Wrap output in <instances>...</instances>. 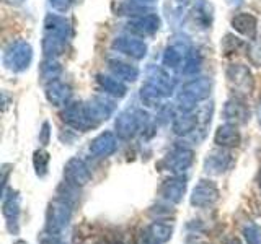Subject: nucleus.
Listing matches in <instances>:
<instances>
[{"label":"nucleus","instance_id":"ddd939ff","mask_svg":"<svg viewBox=\"0 0 261 244\" xmlns=\"http://www.w3.org/2000/svg\"><path fill=\"white\" fill-rule=\"evenodd\" d=\"M64 177H65V181H67L69 184L75 186V187H82V186H85L90 181L92 174H90V169L85 165L84 160L70 158L67 163H65Z\"/></svg>","mask_w":261,"mask_h":244},{"label":"nucleus","instance_id":"7c9ffc66","mask_svg":"<svg viewBox=\"0 0 261 244\" xmlns=\"http://www.w3.org/2000/svg\"><path fill=\"white\" fill-rule=\"evenodd\" d=\"M49 153L46 150H36L33 155V166L36 169V174L39 177H44L47 174V166H49Z\"/></svg>","mask_w":261,"mask_h":244},{"label":"nucleus","instance_id":"a19ab883","mask_svg":"<svg viewBox=\"0 0 261 244\" xmlns=\"http://www.w3.org/2000/svg\"><path fill=\"white\" fill-rule=\"evenodd\" d=\"M258 120H259V126H261V100L258 103Z\"/></svg>","mask_w":261,"mask_h":244},{"label":"nucleus","instance_id":"ea45409f","mask_svg":"<svg viewBox=\"0 0 261 244\" xmlns=\"http://www.w3.org/2000/svg\"><path fill=\"white\" fill-rule=\"evenodd\" d=\"M5 2L12 4V5H20V4H23V2H24V0H5Z\"/></svg>","mask_w":261,"mask_h":244},{"label":"nucleus","instance_id":"f704fd0d","mask_svg":"<svg viewBox=\"0 0 261 244\" xmlns=\"http://www.w3.org/2000/svg\"><path fill=\"white\" fill-rule=\"evenodd\" d=\"M73 2H75V0H49V5H51L54 10L64 13L73 5Z\"/></svg>","mask_w":261,"mask_h":244},{"label":"nucleus","instance_id":"c9c22d12","mask_svg":"<svg viewBox=\"0 0 261 244\" xmlns=\"http://www.w3.org/2000/svg\"><path fill=\"white\" fill-rule=\"evenodd\" d=\"M49 122H44L43 124V129H41V134H39V142L43 145H47L49 143Z\"/></svg>","mask_w":261,"mask_h":244},{"label":"nucleus","instance_id":"473e14b6","mask_svg":"<svg viewBox=\"0 0 261 244\" xmlns=\"http://www.w3.org/2000/svg\"><path fill=\"white\" fill-rule=\"evenodd\" d=\"M247 57L251 65L261 67V38L259 39L256 38L247 46Z\"/></svg>","mask_w":261,"mask_h":244},{"label":"nucleus","instance_id":"aec40b11","mask_svg":"<svg viewBox=\"0 0 261 244\" xmlns=\"http://www.w3.org/2000/svg\"><path fill=\"white\" fill-rule=\"evenodd\" d=\"M242 142V135L239 132L237 126L232 124H224L219 126L214 135V143L220 148H235Z\"/></svg>","mask_w":261,"mask_h":244},{"label":"nucleus","instance_id":"39448f33","mask_svg":"<svg viewBox=\"0 0 261 244\" xmlns=\"http://www.w3.org/2000/svg\"><path fill=\"white\" fill-rule=\"evenodd\" d=\"M70 220V203L61 197L49 203L46 211V231L49 234H59Z\"/></svg>","mask_w":261,"mask_h":244},{"label":"nucleus","instance_id":"9b49d317","mask_svg":"<svg viewBox=\"0 0 261 244\" xmlns=\"http://www.w3.org/2000/svg\"><path fill=\"white\" fill-rule=\"evenodd\" d=\"M233 165V157L225 148H217L207 153L204 160V171L207 174H222Z\"/></svg>","mask_w":261,"mask_h":244},{"label":"nucleus","instance_id":"72a5a7b5","mask_svg":"<svg viewBox=\"0 0 261 244\" xmlns=\"http://www.w3.org/2000/svg\"><path fill=\"white\" fill-rule=\"evenodd\" d=\"M243 236L247 244H261V228L256 223H247L243 226Z\"/></svg>","mask_w":261,"mask_h":244},{"label":"nucleus","instance_id":"393cba45","mask_svg":"<svg viewBox=\"0 0 261 244\" xmlns=\"http://www.w3.org/2000/svg\"><path fill=\"white\" fill-rule=\"evenodd\" d=\"M108 69L114 77H118L122 81H136L139 77V69L134 65L121 62V60H110Z\"/></svg>","mask_w":261,"mask_h":244},{"label":"nucleus","instance_id":"cd10ccee","mask_svg":"<svg viewBox=\"0 0 261 244\" xmlns=\"http://www.w3.org/2000/svg\"><path fill=\"white\" fill-rule=\"evenodd\" d=\"M4 217L7 218V225L12 226V223H16V218L20 214V197L18 194L5 197L4 200Z\"/></svg>","mask_w":261,"mask_h":244},{"label":"nucleus","instance_id":"c03bdc74","mask_svg":"<svg viewBox=\"0 0 261 244\" xmlns=\"http://www.w3.org/2000/svg\"><path fill=\"white\" fill-rule=\"evenodd\" d=\"M16 244H27V242H24V241H18V242H16Z\"/></svg>","mask_w":261,"mask_h":244},{"label":"nucleus","instance_id":"bb28decb","mask_svg":"<svg viewBox=\"0 0 261 244\" xmlns=\"http://www.w3.org/2000/svg\"><path fill=\"white\" fill-rule=\"evenodd\" d=\"M61 73H62V67L56 59H47V57H46L44 62L41 64V67H39L41 81L46 83V85L51 83V81H54V80H59Z\"/></svg>","mask_w":261,"mask_h":244},{"label":"nucleus","instance_id":"b1692460","mask_svg":"<svg viewBox=\"0 0 261 244\" xmlns=\"http://www.w3.org/2000/svg\"><path fill=\"white\" fill-rule=\"evenodd\" d=\"M191 16L196 24H199L201 28L207 29L211 28L212 23V8L211 5L206 2V0H194L193 10H191Z\"/></svg>","mask_w":261,"mask_h":244},{"label":"nucleus","instance_id":"6e6552de","mask_svg":"<svg viewBox=\"0 0 261 244\" xmlns=\"http://www.w3.org/2000/svg\"><path fill=\"white\" fill-rule=\"evenodd\" d=\"M222 116L227 124L232 126H243L250 120V109L243 98L232 96L230 100H227L224 104Z\"/></svg>","mask_w":261,"mask_h":244},{"label":"nucleus","instance_id":"c85d7f7f","mask_svg":"<svg viewBox=\"0 0 261 244\" xmlns=\"http://www.w3.org/2000/svg\"><path fill=\"white\" fill-rule=\"evenodd\" d=\"M171 233H173V228L168 223H162V222H153L149 226V230H147V234L157 242H167L171 238Z\"/></svg>","mask_w":261,"mask_h":244},{"label":"nucleus","instance_id":"5701e85b","mask_svg":"<svg viewBox=\"0 0 261 244\" xmlns=\"http://www.w3.org/2000/svg\"><path fill=\"white\" fill-rule=\"evenodd\" d=\"M96 81H98V85H100L105 89L106 95H110L113 98L126 96L127 88L124 85V81L119 80L118 77H114V75H103V73H100V75L96 77Z\"/></svg>","mask_w":261,"mask_h":244},{"label":"nucleus","instance_id":"1a4fd4ad","mask_svg":"<svg viewBox=\"0 0 261 244\" xmlns=\"http://www.w3.org/2000/svg\"><path fill=\"white\" fill-rule=\"evenodd\" d=\"M193 161H194L193 150L186 148V146H175L173 151L168 153L167 158L163 160V165L175 176H183L185 171H188V168L193 165Z\"/></svg>","mask_w":261,"mask_h":244},{"label":"nucleus","instance_id":"4c0bfd02","mask_svg":"<svg viewBox=\"0 0 261 244\" xmlns=\"http://www.w3.org/2000/svg\"><path fill=\"white\" fill-rule=\"evenodd\" d=\"M129 2H133V4H141V5H144V4H152V2H155V0H129Z\"/></svg>","mask_w":261,"mask_h":244},{"label":"nucleus","instance_id":"6ab92c4d","mask_svg":"<svg viewBox=\"0 0 261 244\" xmlns=\"http://www.w3.org/2000/svg\"><path fill=\"white\" fill-rule=\"evenodd\" d=\"M199 124V116H198V111H181L175 116L173 119V124H171V129L176 135H190L193 134L196 127Z\"/></svg>","mask_w":261,"mask_h":244},{"label":"nucleus","instance_id":"f8f14e48","mask_svg":"<svg viewBox=\"0 0 261 244\" xmlns=\"http://www.w3.org/2000/svg\"><path fill=\"white\" fill-rule=\"evenodd\" d=\"M113 49L121 54H124L127 57H133V59L141 60L147 54V44L144 41L137 39L134 36H118L113 41Z\"/></svg>","mask_w":261,"mask_h":244},{"label":"nucleus","instance_id":"2eb2a0df","mask_svg":"<svg viewBox=\"0 0 261 244\" xmlns=\"http://www.w3.org/2000/svg\"><path fill=\"white\" fill-rule=\"evenodd\" d=\"M118 150V138L113 132H103L90 143V155L93 158H106Z\"/></svg>","mask_w":261,"mask_h":244},{"label":"nucleus","instance_id":"4be33fe9","mask_svg":"<svg viewBox=\"0 0 261 244\" xmlns=\"http://www.w3.org/2000/svg\"><path fill=\"white\" fill-rule=\"evenodd\" d=\"M232 28L239 31L240 35L248 38L251 41L256 39L258 35V21L253 15L250 13H239L232 18Z\"/></svg>","mask_w":261,"mask_h":244},{"label":"nucleus","instance_id":"4468645a","mask_svg":"<svg viewBox=\"0 0 261 244\" xmlns=\"http://www.w3.org/2000/svg\"><path fill=\"white\" fill-rule=\"evenodd\" d=\"M85 108H87L90 119L98 126L100 122L111 117V114L114 112V109H116V104H114L111 100H108V98L95 96L85 104Z\"/></svg>","mask_w":261,"mask_h":244},{"label":"nucleus","instance_id":"7ed1b4c3","mask_svg":"<svg viewBox=\"0 0 261 244\" xmlns=\"http://www.w3.org/2000/svg\"><path fill=\"white\" fill-rule=\"evenodd\" d=\"M225 78H227V85L230 88V92L233 93V96L245 98L253 93L255 80H253L251 70L247 67V65H242V64L228 65L225 70Z\"/></svg>","mask_w":261,"mask_h":244},{"label":"nucleus","instance_id":"423d86ee","mask_svg":"<svg viewBox=\"0 0 261 244\" xmlns=\"http://www.w3.org/2000/svg\"><path fill=\"white\" fill-rule=\"evenodd\" d=\"M61 116H62V120L69 127L75 129V130H80V132H87V130L96 127V124L88 116L85 104L80 103V101H72V103H69L64 108Z\"/></svg>","mask_w":261,"mask_h":244},{"label":"nucleus","instance_id":"a878e982","mask_svg":"<svg viewBox=\"0 0 261 244\" xmlns=\"http://www.w3.org/2000/svg\"><path fill=\"white\" fill-rule=\"evenodd\" d=\"M165 100V95H163L159 88H155L152 83L145 81L141 88V101L145 104L147 108H160L162 101Z\"/></svg>","mask_w":261,"mask_h":244},{"label":"nucleus","instance_id":"dca6fc26","mask_svg":"<svg viewBox=\"0 0 261 244\" xmlns=\"http://www.w3.org/2000/svg\"><path fill=\"white\" fill-rule=\"evenodd\" d=\"M186 191V177L183 176H173L167 179L160 186V197L168 203H178L183 199V194Z\"/></svg>","mask_w":261,"mask_h":244},{"label":"nucleus","instance_id":"20e7f679","mask_svg":"<svg viewBox=\"0 0 261 244\" xmlns=\"http://www.w3.org/2000/svg\"><path fill=\"white\" fill-rule=\"evenodd\" d=\"M4 65L13 73L28 70L33 60V47L27 41H15L4 51Z\"/></svg>","mask_w":261,"mask_h":244},{"label":"nucleus","instance_id":"9d476101","mask_svg":"<svg viewBox=\"0 0 261 244\" xmlns=\"http://www.w3.org/2000/svg\"><path fill=\"white\" fill-rule=\"evenodd\" d=\"M217 200H219V189L214 182L207 181V179H202V181L196 184V187L193 189V194H191V205L193 207L206 208V207L214 205Z\"/></svg>","mask_w":261,"mask_h":244},{"label":"nucleus","instance_id":"e433bc0d","mask_svg":"<svg viewBox=\"0 0 261 244\" xmlns=\"http://www.w3.org/2000/svg\"><path fill=\"white\" fill-rule=\"evenodd\" d=\"M41 244H65V242H62L56 234H49V236H46V238H43Z\"/></svg>","mask_w":261,"mask_h":244},{"label":"nucleus","instance_id":"412c9836","mask_svg":"<svg viewBox=\"0 0 261 244\" xmlns=\"http://www.w3.org/2000/svg\"><path fill=\"white\" fill-rule=\"evenodd\" d=\"M145 81H149V83H152L155 88H159L160 92L165 95V98L173 95L175 85H176L173 77H170L165 70H163V69H157V67H153L149 72V75H147V80Z\"/></svg>","mask_w":261,"mask_h":244},{"label":"nucleus","instance_id":"a211bd4d","mask_svg":"<svg viewBox=\"0 0 261 244\" xmlns=\"http://www.w3.org/2000/svg\"><path fill=\"white\" fill-rule=\"evenodd\" d=\"M46 98L53 106H67L72 98V88L61 80H54L46 85Z\"/></svg>","mask_w":261,"mask_h":244},{"label":"nucleus","instance_id":"f03ea898","mask_svg":"<svg viewBox=\"0 0 261 244\" xmlns=\"http://www.w3.org/2000/svg\"><path fill=\"white\" fill-rule=\"evenodd\" d=\"M212 89V81L207 77H196L181 86L178 93V104L181 111H193L194 106L207 100Z\"/></svg>","mask_w":261,"mask_h":244},{"label":"nucleus","instance_id":"79ce46f5","mask_svg":"<svg viewBox=\"0 0 261 244\" xmlns=\"http://www.w3.org/2000/svg\"><path fill=\"white\" fill-rule=\"evenodd\" d=\"M258 187H259V194H261V169H259V173H258Z\"/></svg>","mask_w":261,"mask_h":244},{"label":"nucleus","instance_id":"2f4dec72","mask_svg":"<svg viewBox=\"0 0 261 244\" xmlns=\"http://www.w3.org/2000/svg\"><path fill=\"white\" fill-rule=\"evenodd\" d=\"M222 52H224V55H233V54H237L240 51L242 47H245V43L242 39H239L237 36H233V35H225L224 36V39H222Z\"/></svg>","mask_w":261,"mask_h":244},{"label":"nucleus","instance_id":"c756f323","mask_svg":"<svg viewBox=\"0 0 261 244\" xmlns=\"http://www.w3.org/2000/svg\"><path fill=\"white\" fill-rule=\"evenodd\" d=\"M201 65H202V59L198 51L191 49V52L186 55V59L181 65V72L188 77H194L196 73H199L201 70Z\"/></svg>","mask_w":261,"mask_h":244},{"label":"nucleus","instance_id":"0eeeda50","mask_svg":"<svg viewBox=\"0 0 261 244\" xmlns=\"http://www.w3.org/2000/svg\"><path fill=\"white\" fill-rule=\"evenodd\" d=\"M144 114L141 111H124L121 112L116 117V122H114V129H116V134L122 140H130L134 138L139 130L144 126Z\"/></svg>","mask_w":261,"mask_h":244},{"label":"nucleus","instance_id":"37998d69","mask_svg":"<svg viewBox=\"0 0 261 244\" xmlns=\"http://www.w3.org/2000/svg\"><path fill=\"white\" fill-rule=\"evenodd\" d=\"M232 2H233L235 5H242V4H243V0H232Z\"/></svg>","mask_w":261,"mask_h":244},{"label":"nucleus","instance_id":"58836bf2","mask_svg":"<svg viewBox=\"0 0 261 244\" xmlns=\"http://www.w3.org/2000/svg\"><path fill=\"white\" fill-rule=\"evenodd\" d=\"M224 244H242L237 238H228L227 241H224Z\"/></svg>","mask_w":261,"mask_h":244},{"label":"nucleus","instance_id":"f3484780","mask_svg":"<svg viewBox=\"0 0 261 244\" xmlns=\"http://www.w3.org/2000/svg\"><path fill=\"white\" fill-rule=\"evenodd\" d=\"M127 26L133 33H137L141 36H149L157 33L160 28V18L157 13H147L141 16H133L127 21Z\"/></svg>","mask_w":261,"mask_h":244},{"label":"nucleus","instance_id":"f257e3e1","mask_svg":"<svg viewBox=\"0 0 261 244\" xmlns=\"http://www.w3.org/2000/svg\"><path fill=\"white\" fill-rule=\"evenodd\" d=\"M72 38V24L67 18L59 15H47L44 20L43 52L47 59H56L64 54L67 43Z\"/></svg>","mask_w":261,"mask_h":244}]
</instances>
